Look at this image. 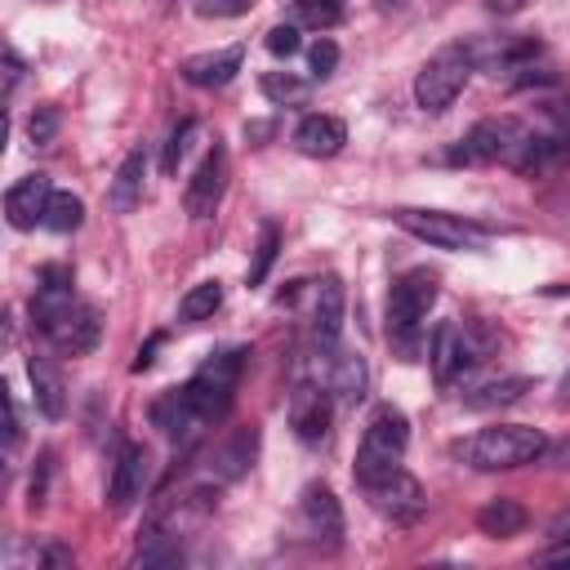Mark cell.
<instances>
[{
    "label": "cell",
    "instance_id": "6da1fadb",
    "mask_svg": "<svg viewBox=\"0 0 570 570\" xmlns=\"http://www.w3.org/2000/svg\"><path fill=\"white\" fill-rule=\"evenodd\" d=\"M245 356H249L245 347L214 352V356H209L183 387L165 392V396L151 405V423H156L178 450H187L191 441H200V432L214 428V423L232 410V396H236Z\"/></svg>",
    "mask_w": 570,
    "mask_h": 570
},
{
    "label": "cell",
    "instance_id": "7a4b0ae2",
    "mask_svg": "<svg viewBox=\"0 0 570 570\" xmlns=\"http://www.w3.org/2000/svg\"><path fill=\"white\" fill-rule=\"evenodd\" d=\"M548 450V436L530 423H494V428H481L476 436L463 441V459L476 468V472H508V468H525V463H539Z\"/></svg>",
    "mask_w": 570,
    "mask_h": 570
},
{
    "label": "cell",
    "instance_id": "3957f363",
    "mask_svg": "<svg viewBox=\"0 0 570 570\" xmlns=\"http://www.w3.org/2000/svg\"><path fill=\"white\" fill-rule=\"evenodd\" d=\"M432 303H436V276L428 267H410L392 281V289H387V343L401 356H414Z\"/></svg>",
    "mask_w": 570,
    "mask_h": 570
},
{
    "label": "cell",
    "instance_id": "277c9868",
    "mask_svg": "<svg viewBox=\"0 0 570 570\" xmlns=\"http://www.w3.org/2000/svg\"><path fill=\"white\" fill-rule=\"evenodd\" d=\"M405 445H410V419L396 410V405H379L361 445H356V463H352V476L356 485H374L383 476H392L405 459Z\"/></svg>",
    "mask_w": 570,
    "mask_h": 570
},
{
    "label": "cell",
    "instance_id": "5b68a950",
    "mask_svg": "<svg viewBox=\"0 0 570 570\" xmlns=\"http://www.w3.org/2000/svg\"><path fill=\"white\" fill-rule=\"evenodd\" d=\"M472 71H476V58H472V45H441L423 67H419V76H414V102L423 107V111H445L459 94H463V85L472 80Z\"/></svg>",
    "mask_w": 570,
    "mask_h": 570
},
{
    "label": "cell",
    "instance_id": "8992f818",
    "mask_svg": "<svg viewBox=\"0 0 570 570\" xmlns=\"http://www.w3.org/2000/svg\"><path fill=\"white\" fill-rule=\"evenodd\" d=\"M490 352V338L476 325H459V321H441L428 338V361H432V379L441 387H450L463 370L481 365Z\"/></svg>",
    "mask_w": 570,
    "mask_h": 570
},
{
    "label": "cell",
    "instance_id": "52a82bcc",
    "mask_svg": "<svg viewBox=\"0 0 570 570\" xmlns=\"http://www.w3.org/2000/svg\"><path fill=\"white\" fill-rule=\"evenodd\" d=\"M525 134H530V129H525L521 120H512V116H485V120H476V125L459 138V147L450 151V160H454V165H494V160L512 165V156L521 151Z\"/></svg>",
    "mask_w": 570,
    "mask_h": 570
},
{
    "label": "cell",
    "instance_id": "ba28073f",
    "mask_svg": "<svg viewBox=\"0 0 570 570\" xmlns=\"http://www.w3.org/2000/svg\"><path fill=\"white\" fill-rule=\"evenodd\" d=\"M401 232L428 240L432 249H485V227L459 218V214H441V209H396L392 214Z\"/></svg>",
    "mask_w": 570,
    "mask_h": 570
},
{
    "label": "cell",
    "instance_id": "9c48e42d",
    "mask_svg": "<svg viewBox=\"0 0 570 570\" xmlns=\"http://www.w3.org/2000/svg\"><path fill=\"white\" fill-rule=\"evenodd\" d=\"M312 370H316V383H321L330 396H338L343 405H356V401L365 396V387H370L365 361H361L356 352H343L338 343H334V347H316Z\"/></svg>",
    "mask_w": 570,
    "mask_h": 570
},
{
    "label": "cell",
    "instance_id": "30bf717a",
    "mask_svg": "<svg viewBox=\"0 0 570 570\" xmlns=\"http://www.w3.org/2000/svg\"><path fill=\"white\" fill-rule=\"evenodd\" d=\"M365 494H370V508H374L379 517H387L392 525H410V521H419V517H423V508H428L423 485H419L405 468H396L392 476H383V481L365 485Z\"/></svg>",
    "mask_w": 570,
    "mask_h": 570
},
{
    "label": "cell",
    "instance_id": "8fae6325",
    "mask_svg": "<svg viewBox=\"0 0 570 570\" xmlns=\"http://www.w3.org/2000/svg\"><path fill=\"white\" fill-rule=\"evenodd\" d=\"M62 356H85V352H94L98 347V338H102V312L94 307V303H71L62 316H53L45 330H40Z\"/></svg>",
    "mask_w": 570,
    "mask_h": 570
},
{
    "label": "cell",
    "instance_id": "7c38bea8",
    "mask_svg": "<svg viewBox=\"0 0 570 570\" xmlns=\"http://www.w3.org/2000/svg\"><path fill=\"white\" fill-rule=\"evenodd\" d=\"M223 187H227V147L214 142V151L196 165V174H191V183H187V191H183L187 214H191V218H209V214L218 209V200H223Z\"/></svg>",
    "mask_w": 570,
    "mask_h": 570
},
{
    "label": "cell",
    "instance_id": "4fadbf2b",
    "mask_svg": "<svg viewBox=\"0 0 570 570\" xmlns=\"http://www.w3.org/2000/svg\"><path fill=\"white\" fill-rule=\"evenodd\" d=\"M330 414H334V405H330V392H325L321 383H298V387L289 392V428H294V436H298L303 445L325 441Z\"/></svg>",
    "mask_w": 570,
    "mask_h": 570
},
{
    "label": "cell",
    "instance_id": "5bb4252c",
    "mask_svg": "<svg viewBox=\"0 0 570 570\" xmlns=\"http://www.w3.org/2000/svg\"><path fill=\"white\" fill-rule=\"evenodd\" d=\"M49 196H53L49 174H27V178H18V183L4 191V218H9V227L31 232V227L45 218Z\"/></svg>",
    "mask_w": 570,
    "mask_h": 570
},
{
    "label": "cell",
    "instance_id": "9a60e30c",
    "mask_svg": "<svg viewBox=\"0 0 570 570\" xmlns=\"http://www.w3.org/2000/svg\"><path fill=\"white\" fill-rule=\"evenodd\" d=\"M147 485V450L142 445H120L116 463H111V476H107V503L111 512H125Z\"/></svg>",
    "mask_w": 570,
    "mask_h": 570
},
{
    "label": "cell",
    "instance_id": "2e32d148",
    "mask_svg": "<svg viewBox=\"0 0 570 570\" xmlns=\"http://www.w3.org/2000/svg\"><path fill=\"white\" fill-rule=\"evenodd\" d=\"M343 307H347L343 281L334 272L321 276L316 298H312V338H316V347H334L338 343V334H343Z\"/></svg>",
    "mask_w": 570,
    "mask_h": 570
},
{
    "label": "cell",
    "instance_id": "e0dca14e",
    "mask_svg": "<svg viewBox=\"0 0 570 570\" xmlns=\"http://www.w3.org/2000/svg\"><path fill=\"white\" fill-rule=\"evenodd\" d=\"M240 62H245V49H240V45H227V49L191 53L178 71H183V80H187V85H196V89H223V85L240 71Z\"/></svg>",
    "mask_w": 570,
    "mask_h": 570
},
{
    "label": "cell",
    "instance_id": "ac0fdd59",
    "mask_svg": "<svg viewBox=\"0 0 570 570\" xmlns=\"http://www.w3.org/2000/svg\"><path fill=\"white\" fill-rule=\"evenodd\" d=\"M298 512H303V521H307V530L316 539H325V543H338L343 539V508H338V499H334V490L325 481H312L303 490Z\"/></svg>",
    "mask_w": 570,
    "mask_h": 570
},
{
    "label": "cell",
    "instance_id": "d6986e66",
    "mask_svg": "<svg viewBox=\"0 0 570 570\" xmlns=\"http://www.w3.org/2000/svg\"><path fill=\"white\" fill-rule=\"evenodd\" d=\"M343 142H347V125H343L338 116H321V111H316V116H303L298 129H294V147H298L303 156H312V160L338 156Z\"/></svg>",
    "mask_w": 570,
    "mask_h": 570
},
{
    "label": "cell",
    "instance_id": "ffe728a7",
    "mask_svg": "<svg viewBox=\"0 0 570 570\" xmlns=\"http://www.w3.org/2000/svg\"><path fill=\"white\" fill-rule=\"evenodd\" d=\"M254 454H258V432L254 428H240L236 436H227L214 454H209V481H236L249 463H254Z\"/></svg>",
    "mask_w": 570,
    "mask_h": 570
},
{
    "label": "cell",
    "instance_id": "44dd1931",
    "mask_svg": "<svg viewBox=\"0 0 570 570\" xmlns=\"http://www.w3.org/2000/svg\"><path fill=\"white\" fill-rule=\"evenodd\" d=\"M142 178H147V156H142V147H134L120 160V169H116V178L107 187V205L116 214H134V205L142 200Z\"/></svg>",
    "mask_w": 570,
    "mask_h": 570
},
{
    "label": "cell",
    "instance_id": "7402d4cb",
    "mask_svg": "<svg viewBox=\"0 0 570 570\" xmlns=\"http://www.w3.org/2000/svg\"><path fill=\"white\" fill-rule=\"evenodd\" d=\"M27 379H31V392H36V405L45 419H62L67 410V387H62V374L53 370L49 356H27Z\"/></svg>",
    "mask_w": 570,
    "mask_h": 570
},
{
    "label": "cell",
    "instance_id": "603a6c76",
    "mask_svg": "<svg viewBox=\"0 0 570 570\" xmlns=\"http://www.w3.org/2000/svg\"><path fill=\"white\" fill-rule=\"evenodd\" d=\"M476 525H481V534H490V539H508V534H517V530H525V508L517 503V499H490L481 512H476Z\"/></svg>",
    "mask_w": 570,
    "mask_h": 570
},
{
    "label": "cell",
    "instance_id": "cb8c5ba5",
    "mask_svg": "<svg viewBox=\"0 0 570 570\" xmlns=\"http://www.w3.org/2000/svg\"><path fill=\"white\" fill-rule=\"evenodd\" d=\"M183 561V548H178V530H165L160 521L147 525L138 552H134V566H178Z\"/></svg>",
    "mask_w": 570,
    "mask_h": 570
},
{
    "label": "cell",
    "instance_id": "d4e9b609",
    "mask_svg": "<svg viewBox=\"0 0 570 570\" xmlns=\"http://www.w3.org/2000/svg\"><path fill=\"white\" fill-rule=\"evenodd\" d=\"M566 156H570V147H566L561 138L525 134L521 151L512 156V169H521V174H534V169H548V165H557V160H566Z\"/></svg>",
    "mask_w": 570,
    "mask_h": 570
},
{
    "label": "cell",
    "instance_id": "484cf974",
    "mask_svg": "<svg viewBox=\"0 0 570 570\" xmlns=\"http://www.w3.org/2000/svg\"><path fill=\"white\" fill-rule=\"evenodd\" d=\"M530 387H534V383H530L525 374H512V379H494V383H481V387H472L463 401H468L472 410H499V405H512V401H521Z\"/></svg>",
    "mask_w": 570,
    "mask_h": 570
},
{
    "label": "cell",
    "instance_id": "4316f807",
    "mask_svg": "<svg viewBox=\"0 0 570 570\" xmlns=\"http://www.w3.org/2000/svg\"><path fill=\"white\" fill-rule=\"evenodd\" d=\"M80 223H85V200H80V196H71V191H53V196H49V205H45L40 227H49V232L67 236V232H76Z\"/></svg>",
    "mask_w": 570,
    "mask_h": 570
},
{
    "label": "cell",
    "instance_id": "83f0119b",
    "mask_svg": "<svg viewBox=\"0 0 570 570\" xmlns=\"http://www.w3.org/2000/svg\"><path fill=\"white\" fill-rule=\"evenodd\" d=\"M223 307V285L218 281H200L178 298V321H209Z\"/></svg>",
    "mask_w": 570,
    "mask_h": 570
},
{
    "label": "cell",
    "instance_id": "f1b7e54d",
    "mask_svg": "<svg viewBox=\"0 0 570 570\" xmlns=\"http://www.w3.org/2000/svg\"><path fill=\"white\" fill-rule=\"evenodd\" d=\"M263 98L276 102V107H294V102H307V80L294 76V71H263L258 80Z\"/></svg>",
    "mask_w": 570,
    "mask_h": 570
},
{
    "label": "cell",
    "instance_id": "f546056e",
    "mask_svg": "<svg viewBox=\"0 0 570 570\" xmlns=\"http://www.w3.org/2000/svg\"><path fill=\"white\" fill-rule=\"evenodd\" d=\"M276 254H281V227L276 223H263L258 227V245H254V263H249L245 281L249 285H263L267 272H272V263H276Z\"/></svg>",
    "mask_w": 570,
    "mask_h": 570
},
{
    "label": "cell",
    "instance_id": "4dcf8cb0",
    "mask_svg": "<svg viewBox=\"0 0 570 570\" xmlns=\"http://www.w3.org/2000/svg\"><path fill=\"white\" fill-rule=\"evenodd\" d=\"M191 134H196V120H191V116H187V120H178V125L169 129V142H165V156H160V169H165V174H178V160L187 156Z\"/></svg>",
    "mask_w": 570,
    "mask_h": 570
},
{
    "label": "cell",
    "instance_id": "1f68e13d",
    "mask_svg": "<svg viewBox=\"0 0 570 570\" xmlns=\"http://www.w3.org/2000/svg\"><path fill=\"white\" fill-rule=\"evenodd\" d=\"M294 9L307 27H334L343 18V0H294Z\"/></svg>",
    "mask_w": 570,
    "mask_h": 570
},
{
    "label": "cell",
    "instance_id": "d6a6232c",
    "mask_svg": "<svg viewBox=\"0 0 570 570\" xmlns=\"http://www.w3.org/2000/svg\"><path fill=\"white\" fill-rule=\"evenodd\" d=\"M267 53H276V58H294L298 49H303V40H298V27L294 22H276L272 31H267Z\"/></svg>",
    "mask_w": 570,
    "mask_h": 570
},
{
    "label": "cell",
    "instance_id": "836d02e7",
    "mask_svg": "<svg viewBox=\"0 0 570 570\" xmlns=\"http://www.w3.org/2000/svg\"><path fill=\"white\" fill-rule=\"evenodd\" d=\"M58 125H62L58 107H36V111H31V120H27V134H31V142H36V147H45V142H53Z\"/></svg>",
    "mask_w": 570,
    "mask_h": 570
},
{
    "label": "cell",
    "instance_id": "e575fe53",
    "mask_svg": "<svg viewBox=\"0 0 570 570\" xmlns=\"http://www.w3.org/2000/svg\"><path fill=\"white\" fill-rule=\"evenodd\" d=\"M307 67H312V76H330V71L338 67V45H334L330 36L312 40V49H307Z\"/></svg>",
    "mask_w": 570,
    "mask_h": 570
},
{
    "label": "cell",
    "instance_id": "d590c367",
    "mask_svg": "<svg viewBox=\"0 0 570 570\" xmlns=\"http://www.w3.org/2000/svg\"><path fill=\"white\" fill-rule=\"evenodd\" d=\"M254 0H196V13L200 18H240L249 13Z\"/></svg>",
    "mask_w": 570,
    "mask_h": 570
},
{
    "label": "cell",
    "instance_id": "8d00e7d4",
    "mask_svg": "<svg viewBox=\"0 0 570 570\" xmlns=\"http://www.w3.org/2000/svg\"><path fill=\"white\" fill-rule=\"evenodd\" d=\"M22 441V419H18V401H13V392L4 387V445L13 450Z\"/></svg>",
    "mask_w": 570,
    "mask_h": 570
},
{
    "label": "cell",
    "instance_id": "74e56055",
    "mask_svg": "<svg viewBox=\"0 0 570 570\" xmlns=\"http://www.w3.org/2000/svg\"><path fill=\"white\" fill-rule=\"evenodd\" d=\"M160 343H165V334H151V338L138 347V356H134V374H142V370L156 361V347H160Z\"/></svg>",
    "mask_w": 570,
    "mask_h": 570
},
{
    "label": "cell",
    "instance_id": "f35d334b",
    "mask_svg": "<svg viewBox=\"0 0 570 570\" xmlns=\"http://www.w3.org/2000/svg\"><path fill=\"white\" fill-rule=\"evenodd\" d=\"M45 485H49V454L40 459V468H36V476H31V508L45 503Z\"/></svg>",
    "mask_w": 570,
    "mask_h": 570
},
{
    "label": "cell",
    "instance_id": "ab89813d",
    "mask_svg": "<svg viewBox=\"0 0 570 570\" xmlns=\"http://www.w3.org/2000/svg\"><path fill=\"white\" fill-rule=\"evenodd\" d=\"M18 76H22V58H18L13 49H4V94H13Z\"/></svg>",
    "mask_w": 570,
    "mask_h": 570
},
{
    "label": "cell",
    "instance_id": "60d3db41",
    "mask_svg": "<svg viewBox=\"0 0 570 570\" xmlns=\"http://www.w3.org/2000/svg\"><path fill=\"white\" fill-rule=\"evenodd\" d=\"M539 561L543 566H570V539H557V548H548Z\"/></svg>",
    "mask_w": 570,
    "mask_h": 570
},
{
    "label": "cell",
    "instance_id": "b9f144b4",
    "mask_svg": "<svg viewBox=\"0 0 570 570\" xmlns=\"http://www.w3.org/2000/svg\"><path fill=\"white\" fill-rule=\"evenodd\" d=\"M543 459H548L552 468H570V441H561V445H548V450H543Z\"/></svg>",
    "mask_w": 570,
    "mask_h": 570
},
{
    "label": "cell",
    "instance_id": "7bdbcfd3",
    "mask_svg": "<svg viewBox=\"0 0 570 570\" xmlns=\"http://www.w3.org/2000/svg\"><path fill=\"white\" fill-rule=\"evenodd\" d=\"M548 534H552V539H570V508H566V512H561V517L548 525Z\"/></svg>",
    "mask_w": 570,
    "mask_h": 570
},
{
    "label": "cell",
    "instance_id": "ee69618b",
    "mask_svg": "<svg viewBox=\"0 0 570 570\" xmlns=\"http://www.w3.org/2000/svg\"><path fill=\"white\" fill-rule=\"evenodd\" d=\"M485 4H490L494 13H517V9H521V0H485Z\"/></svg>",
    "mask_w": 570,
    "mask_h": 570
},
{
    "label": "cell",
    "instance_id": "f6af8a7d",
    "mask_svg": "<svg viewBox=\"0 0 570 570\" xmlns=\"http://www.w3.org/2000/svg\"><path fill=\"white\" fill-rule=\"evenodd\" d=\"M561 396H570V370L561 374Z\"/></svg>",
    "mask_w": 570,
    "mask_h": 570
},
{
    "label": "cell",
    "instance_id": "bcb514c9",
    "mask_svg": "<svg viewBox=\"0 0 570 570\" xmlns=\"http://www.w3.org/2000/svg\"><path fill=\"white\" fill-rule=\"evenodd\" d=\"M379 4H383V9H392V4H401V0H379Z\"/></svg>",
    "mask_w": 570,
    "mask_h": 570
}]
</instances>
